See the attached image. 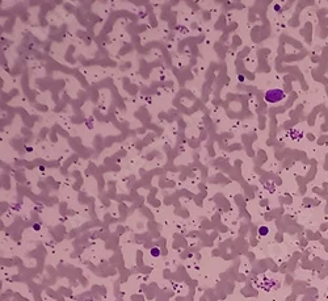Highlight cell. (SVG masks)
I'll return each instance as SVG.
<instances>
[{
    "instance_id": "2",
    "label": "cell",
    "mask_w": 328,
    "mask_h": 301,
    "mask_svg": "<svg viewBox=\"0 0 328 301\" xmlns=\"http://www.w3.org/2000/svg\"><path fill=\"white\" fill-rule=\"evenodd\" d=\"M266 233H268V229H266V227H261V229H260V234H261V236H265Z\"/></svg>"
},
{
    "instance_id": "1",
    "label": "cell",
    "mask_w": 328,
    "mask_h": 301,
    "mask_svg": "<svg viewBox=\"0 0 328 301\" xmlns=\"http://www.w3.org/2000/svg\"><path fill=\"white\" fill-rule=\"evenodd\" d=\"M285 99V92L282 90H270L265 93V100L268 103H277V101H281Z\"/></svg>"
}]
</instances>
